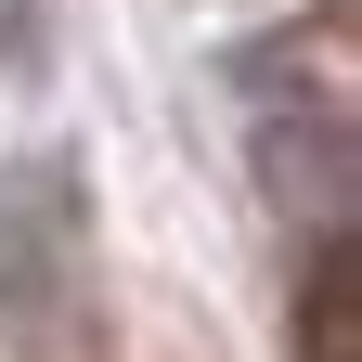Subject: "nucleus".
Instances as JSON below:
<instances>
[{
  "label": "nucleus",
  "mask_w": 362,
  "mask_h": 362,
  "mask_svg": "<svg viewBox=\"0 0 362 362\" xmlns=\"http://www.w3.org/2000/svg\"><path fill=\"white\" fill-rule=\"evenodd\" d=\"M298 349H310V362H362V259H349V233H324V246H310V285H298Z\"/></svg>",
  "instance_id": "f03ea898"
},
{
  "label": "nucleus",
  "mask_w": 362,
  "mask_h": 362,
  "mask_svg": "<svg viewBox=\"0 0 362 362\" xmlns=\"http://www.w3.org/2000/svg\"><path fill=\"white\" fill-rule=\"evenodd\" d=\"M90 285V181L65 143L0 156V337H52Z\"/></svg>",
  "instance_id": "f257e3e1"
}]
</instances>
